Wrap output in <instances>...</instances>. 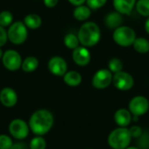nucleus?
<instances>
[{"label":"nucleus","mask_w":149,"mask_h":149,"mask_svg":"<svg viewBox=\"0 0 149 149\" xmlns=\"http://www.w3.org/2000/svg\"><path fill=\"white\" fill-rule=\"evenodd\" d=\"M79 44L85 47H93L96 45L101 38V31L99 25L94 22H85L78 31Z\"/></svg>","instance_id":"2"},{"label":"nucleus","mask_w":149,"mask_h":149,"mask_svg":"<svg viewBox=\"0 0 149 149\" xmlns=\"http://www.w3.org/2000/svg\"><path fill=\"white\" fill-rule=\"evenodd\" d=\"M49 72L57 77H63L68 70V65L65 58L60 56H53L48 61Z\"/></svg>","instance_id":"11"},{"label":"nucleus","mask_w":149,"mask_h":149,"mask_svg":"<svg viewBox=\"0 0 149 149\" xmlns=\"http://www.w3.org/2000/svg\"><path fill=\"white\" fill-rule=\"evenodd\" d=\"M136 38V32L134 30L126 25H121L116 28L113 32V41L115 44L122 47H128L133 45Z\"/></svg>","instance_id":"5"},{"label":"nucleus","mask_w":149,"mask_h":149,"mask_svg":"<svg viewBox=\"0 0 149 149\" xmlns=\"http://www.w3.org/2000/svg\"><path fill=\"white\" fill-rule=\"evenodd\" d=\"M29 149H46V141L43 136L36 135L29 142Z\"/></svg>","instance_id":"23"},{"label":"nucleus","mask_w":149,"mask_h":149,"mask_svg":"<svg viewBox=\"0 0 149 149\" xmlns=\"http://www.w3.org/2000/svg\"><path fill=\"white\" fill-rule=\"evenodd\" d=\"M63 80L68 86L76 87L81 84L82 76L77 71H67L63 76Z\"/></svg>","instance_id":"17"},{"label":"nucleus","mask_w":149,"mask_h":149,"mask_svg":"<svg viewBox=\"0 0 149 149\" xmlns=\"http://www.w3.org/2000/svg\"><path fill=\"white\" fill-rule=\"evenodd\" d=\"M133 46L135 52L141 53V54L148 53L149 52V41L147 38H142V37L136 38V39L134 40L133 44Z\"/></svg>","instance_id":"21"},{"label":"nucleus","mask_w":149,"mask_h":149,"mask_svg":"<svg viewBox=\"0 0 149 149\" xmlns=\"http://www.w3.org/2000/svg\"><path fill=\"white\" fill-rule=\"evenodd\" d=\"M132 113L127 108L118 109L113 115L115 123L120 127H127L132 123Z\"/></svg>","instance_id":"14"},{"label":"nucleus","mask_w":149,"mask_h":149,"mask_svg":"<svg viewBox=\"0 0 149 149\" xmlns=\"http://www.w3.org/2000/svg\"><path fill=\"white\" fill-rule=\"evenodd\" d=\"M9 133L10 135L17 140L23 141L26 139L30 134V127L28 122L22 119H14L9 124Z\"/></svg>","instance_id":"6"},{"label":"nucleus","mask_w":149,"mask_h":149,"mask_svg":"<svg viewBox=\"0 0 149 149\" xmlns=\"http://www.w3.org/2000/svg\"><path fill=\"white\" fill-rule=\"evenodd\" d=\"M113 74L106 68L98 70L92 79V86L99 90L107 88L113 83Z\"/></svg>","instance_id":"8"},{"label":"nucleus","mask_w":149,"mask_h":149,"mask_svg":"<svg viewBox=\"0 0 149 149\" xmlns=\"http://www.w3.org/2000/svg\"><path fill=\"white\" fill-rule=\"evenodd\" d=\"M145 30H146L147 33L149 34V17H148V19L146 20V22H145Z\"/></svg>","instance_id":"34"},{"label":"nucleus","mask_w":149,"mask_h":149,"mask_svg":"<svg viewBox=\"0 0 149 149\" xmlns=\"http://www.w3.org/2000/svg\"><path fill=\"white\" fill-rule=\"evenodd\" d=\"M123 17L120 13L115 11H112L108 13L105 17V24L107 27L112 30H115L116 28L122 25Z\"/></svg>","instance_id":"16"},{"label":"nucleus","mask_w":149,"mask_h":149,"mask_svg":"<svg viewBox=\"0 0 149 149\" xmlns=\"http://www.w3.org/2000/svg\"><path fill=\"white\" fill-rule=\"evenodd\" d=\"M13 15L9 10H3L0 12V25L6 28L13 23Z\"/></svg>","instance_id":"26"},{"label":"nucleus","mask_w":149,"mask_h":149,"mask_svg":"<svg viewBox=\"0 0 149 149\" xmlns=\"http://www.w3.org/2000/svg\"><path fill=\"white\" fill-rule=\"evenodd\" d=\"M73 17L76 20L78 21H86L92 14V10L85 4L76 6L73 10Z\"/></svg>","instance_id":"19"},{"label":"nucleus","mask_w":149,"mask_h":149,"mask_svg":"<svg viewBox=\"0 0 149 149\" xmlns=\"http://www.w3.org/2000/svg\"><path fill=\"white\" fill-rule=\"evenodd\" d=\"M12 138L8 134H0V149H10L13 144Z\"/></svg>","instance_id":"27"},{"label":"nucleus","mask_w":149,"mask_h":149,"mask_svg":"<svg viewBox=\"0 0 149 149\" xmlns=\"http://www.w3.org/2000/svg\"><path fill=\"white\" fill-rule=\"evenodd\" d=\"M107 0H86V5L91 10H98L102 8L106 3Z\"/></svg>","instance_id":"28"},{"label":"nucleus","mask_w":149,"mask_h":149,"mask_svg":"<svg viewBox=\"0 0 149 149\" xmlns=\"http://www.w3.org/2000/svg\"><path fill=\"white\" fill-rule=\"evenodd\" d=\"M18 96L17 92L11 87H3L0 91V103L8 108L13 107L17 105Z\"/></svg>","instance_id":"13"},{"label":"nucleus","mask_w":149,"mask_h":149,"mask_svg":"<svg viewBox=\"0 0 149 149\" xmlns=\"http://www.w3.org/2000/svg\"><path fill=\"white\" fill-rule=\"evenodd\" d=\"M10 149H29V146L24 142L17 141V142H14Z\"/></svg>","instance_id":"31"},{"label":"nucleus","mask_w":149,"mask_h":149,"mask_svg":"<svg viewBox=\"0 0 149 149\" xmlns=\"http://www.w3.org/2000/svg\"><path fill=\"white\" fill-rule=\"evenodd\" d=\"M8 41L7 31L4 27L0 25V47H3Z\"/></svg>","instance_id":"30"},{"label":"nucleus","mask_w":149,"mask_h":149,"mask_svg":"<svg viewBox=\"0 0 149 149\" xmlns=\"http://www.w3.org/2000/svg\"><path fill=\"white\" fill-rule=\"evenodd\" d=\"M22 62V57L16 50H7L3 52L2 63L6 70L10 72H16L21 68Z\"/></svg>","instance_id":"7"},{"label":"nucleus","mask_w":149,"mask_h":149,"mask_svg":"<svg viewBox=\"0 0 149 149\" xmlns=\"http://www.w3.org/2000/svg\"><path fill=\"white\" fill-rule=\"evenodd\" d=\"M128 110L132 115L142 116L146 114L149 110V100L142 95L134 97L128 104Z\"/></svg>","instance_id":"9"},{"label":"nucleus","mask_w":149,"mask_h":149,"mask_svg":"<svg viewBox=\"0 0 149 149\" xmlns=\"http://www.w3.org/2000/svg\"><path fill=\"white\" fill-rule=\"evenodd\" d=\"M88 149H92V148H88Z\"/></svg>","instance_id":"37"},{"label":"nucleus","mask_w":149,"mask_h":149,"mask_svg":"<svg viewBox=\"0 0 149 149\" xmlns=\"http://www.w3.org/2000/svg\"><path fill=\"white\" fill-rule=\"evenodd\" d=\"M43 1H44V4L47 8H54L58 3V0H43Z\"/></svg>","instance_id":"32"},{"label":"nucleus","mask_w":149,"mask_h":149,"mask_svg":"<svg viewBox=\"0 0 149 149\" xmlns=\"http://www.w3.org/2000/svg\"><path fill=\"white\" fill-rule=\"evenodd\" d=\"M3 55V52L2 51V49H1V47H0V59H2Z\"/></svg>","instance_id":"35"},{"label":"nucleus","mask_w":149,"mask_h":149,"mask_svg":"<svg viewBox=\"0 0 149 149\" xmlns=\"http://www.w3.org/2000/svg\"><path fill=\"white\" fill-rule=\"evenodd\" d=\"M39 62L38 59L34 57V56H29L27 58H25L23 62H22V65H21V69L27 73L30 72H35L38 67Z\"/></svg>","instance_id":"20"},{"label":"nucleus","mask_w":149,"mask_h":149,"mask_svg":"<svg viewBox=\"0 0 149 149\" xmlns=\"http://www.w3.org/2000/svg\"><path fill=\"white\" fill-rule=\"evenodd\" d=\"M137 0H113L114 10L121 15H130L135 7Z\"/></svg>","instance_id":"15"},{"label":"nucleus","mask_w":149,"mask_h":149,"mask_svg":"<svg viewBox=\"0 0 149 149\" xmlns=\"http://www.w3.org/2000/svg\"><path fill=\"white\" fill-rule=\"evenodd\" d=\"M28 125L32 134L38 136H44L52 130L54 125V116L47 109H38L31 115Z\"/></svg>","instance_id":"1"},{"label":"nucleus","mask_w":149,"mask_h":149,"mask_svg":"<svg viewBox=\"0 0 149 149\" xmlns=\"http://www.w3.org/2000/svg\"><path fill=\"white\" fill-rule=\"evenodd\" d=\"M24 24L30 30H37L42 24V18L38 14L30 13L24 17Z\"/></svg>","instance_id":"18"},{"label":"nucleus","mask_w":149,"mask_h":149,"mask_svg":"<svg viewBox=\"0 0 149 149\" xmlns=\"http://www.w3.org/2000/svg\"><path fill=\"white\" fill-rule=\"evenodd\" d=\"M107 66H108V70L113 73H116V72H119L120 71H123V63L122 61L118 58H111L109 61H108V64H107Z\"/></svg>","instance_id":"25"},{"label":"nucleus","mask_w":149,"mask_h":149,"mask_svg":"<svg viewBox=\"0 0 149 149\" xmlns=\"http://www.w3.org/2000/svg\"><path fill=\"white\" fill-rule=\"evenodd\" d=\"M126 149H141V148H136V147H127V148Z\"/></svg>","instance_id":"36"},{"label":"nucleus","mask_w":149,"mask_h":149,"mask_svg":"<svg viewBox=\"0 0 149 149\" xmlns=\"http://www.w3.org/2000/svg\"><path fill=\"white\" fill-rule=\"evenodd\" d=\"M68 2H69L71 4H72V5H74V6L76 7V6L84 4V3H86V0H68Z\"/></svg>","instance_id":"33"},{"label":"nucleus","mask_w":149,"mask_h":149,"mask_svg":"<svg viewBox=\"0 0 149 149\" xmlns=\"http://www.w3.org/2000/svg\"><path fill=\"white\" fill-rule=\"evenodd\" d=\"M72 60L79 66H86L91 61V52L87 47L79 45L72 50Z\"/></svg>","instance_id":"12"},{"label":"nucleus","mask_w":149,"mask_h":149,"mask_svg":"<svg viewBox=\"0 0 149 149\" xmlns=\"http://www.w3.org/2000/svg\"><path fill=\"white\" fill-rule=\"evenodd\" d=\"M129 129V132H130V134H131V137L132 139H136V138H140L142 134H143V129L141 127L138 126V125H134V126H132Z\"/></svg>","instance_id":"29"},{"label":"nucleus","mask_w":149,"mask_h":149,"mask_svg":"<svg viewBox=\"0 0 149 149\" xmlns=\"http://www.w3.org/2000/svg\"><path fill=\"white\" fill-rule=\"evenodd\" d=\"M113 84L120 91H128L133 88L134 85V77L124 71L116 72L113 76Z\"/></svg>","instance_id":"10"},{"label":"nucleus","mask_w":149,"mask_h":149,"mask_svg":"<svg viewBox=\"0 0 149 149\" xmlns=\"http://www.w3.org/2000/svg\"><path fill=\"white\" fill-rule=\"evenodd\" d=\"M8 40L16 45L24 44L28 38V29L22 21L13 22L7 30Z\"/></svg>","instance_id":"4"},{"label":"nucleus","mask_w":149,"mask_h":149,"mask_svg":"<svg viewBox=\"0 0 149 149\" xmlns=\"http://www.w3.org/2000/svg\"><path fill=\"white\" fill-rule=\"evenodd\" d=\"M63 41H64V45H65V47L71 50H74L80 45L78 36L74 33H67L64 37Z\"/></svg>","instance_id":"22"},{"label":"nucleus","mask_w":149,"mask_h":149,"mask_svg":"<svg viewBox=\"0 0 149 149\" xmlns=\"http://www.w3.org/2000/svg\"><path fill=\"white\" fill-rule=\"evenodd\" d=\"M136 10L142 17H149V0H137Z\"/></svg>","instance_id":"24"},{"label":"nucleus","mask_w":149,"mask_h":149,"mask_svg":"<svg viewBox=\"0 0 149 149\" xmlns=\"http://www.w3.org/2000/svg\"><path fill=\"white\" fill-rule=\"evenodd\" d=\"M132 137L127 127H117L108 135L107 144L112 149H126L130 146Z\"/></svg>","instance_id":"3"}]
</instances>
